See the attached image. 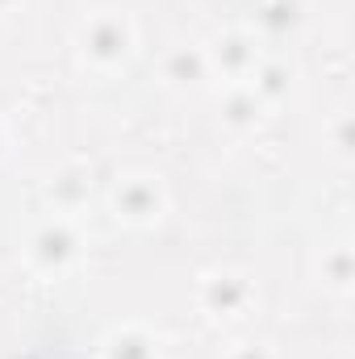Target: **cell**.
<instances>
[{
  "instance_id": "obj_1",
  "label": "cell",
  "mask_w": 355,
  "mask_h": 359,
  "mask_svg": "<svg viewBox=\"0 0 355 359\" xmlns=\"http://www.w3.org/2000/svg\"><path fill=\"white\" fill-rule=\"evenodd\" d=\"M46 359H80V355H46Z\"/></svg>"
}]
</instances>
